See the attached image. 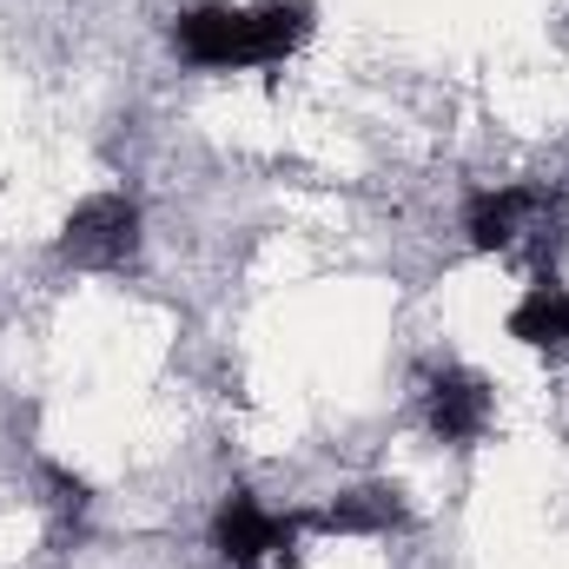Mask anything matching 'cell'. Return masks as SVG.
<instances>
[{
    "label": "cell",
    "mask_w": 569,
    "mask_h": 569,
    "mask_svg": "<svg viewBox=\"0 0 569 569\" xmlns=\"http://www.w3.org/2000/svg\"><path fill=\"white\" fill-rule=\"evenodd\" d=\"M311 0H192L172 20V53L192 73H252V67H284L311 40Z\"/></svg>",
    "instance_id": "6da1fadb"
},
{
    "label": "cell",
    "mask_w": 569,
    "mask_h": 569,
    "mask_svg": "<svg viewBox=\"0 0 569 569\" xmlns=\"http://www.w3.org/2000/svg\"><path fill=\"white\" fill-rule=\"evenodd\" d=\"M140 246H146V212L133 192H87L60 239H53V259L73 266V272H93V279H120L140 266Z\"/></svg>",
    "instance_id": "7a4b0ae2"
},
{
    "label": "cell",
    "mask_w": 569,
    "mask_h": 569,
    "mask_svg": "<svg viewBox=\"0 0 569 569\" xmlns=\"http://www.w3.org/2000/svg\"><path fill=\"white\" fill-rule=\"evenodd\" d=\"M311 517H279L266 510L252 490H226L219 510H212V557L226 569H266V563H284L298 550Z\"/></svg>",
    "instance_id": "3957f363"
},
{
    "label": "cell",
    "mask_w": 569,
    "mask_h": 569,
    "mask_svg": "<svg viewBox=\"0 0 569 569\" xmlns=\"http://www.w3.org/2000/svg\"><path fill=\"white\" fill-rule=\"evenodd\" d=\"M543 219L557 226V199L543 186H483L463 206V239L470 252H517L523 239L543 232Z\"/></svg>",
    "instance_id": "277c9868"
},
{
    "label": "cell",
    "mask_w": 569,
    "mask_h": 569,
    "mask_svg": "<svg viewBox=\"0 0 569 569\" xmlns=\"http://www.w3.org/2000/svg\"><path fill=\"white\" fill-rule=\"evenodd\" d=\"M497 425V391L483 371H463V365H443L437 378L425 385V430L450 450H470L483 443Z\"/></svg>",
    "instance_id": "5b68a950"
},
{
    "label": "cell",
    "mask_w": 569,
    "mask_h": 569,
    "mask_svg": "<svg viewBox=\"0 0 569 569\" xmlns=\"http://www.w3.org/2000/svg\"><path fill=\"white\" fill-rule=\"evenodd\" d=\"M318 530L325 537H398L411 530V503L398 483H351L318 510Z\"/></svg>",
    "instance_id": "8992f818"
},
{
    "label": "cell",
    "mask_w": 569,
    "mask_h": 569,
    "mask_svg": "<svg viewBox=\"0 0 569 569\" xmlns=\"http://www.w3.org/2000/svg\"><path fill=\"white\" fill-rule=\"evenodd\" d=\"M503 331L523 345V351H543V358H569V284L537 279L503 318Z\"/></svg>",
    "instance_id": "52a82bcc"
}]
</instances>
